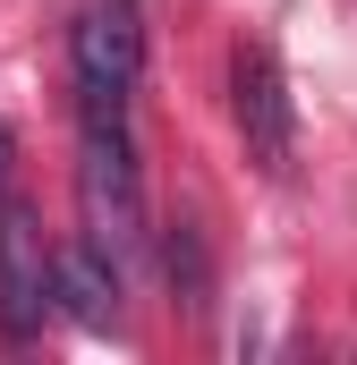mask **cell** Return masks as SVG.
Wrapping results in <instances>:
<instances>
[{"mask_svg": "<svg viewBox=\"0 0 357 365\" xmlns=\"http://www.w3.org/2000/svg\"><path fill=\"white\" fill-rule=\"evenodd\" d=\"M230 119L247 136V162L281 179L298 153V110H289V77L264 43H238V60H230Z\"/></svg>", "mask_w": 357, "mask_h": 365, "instance_id": "cell-3", "label": "cell"}, {"mask_svg": "<svg viewBox=\"0 0 357 365\" xmlns=\"http://www.w3.org/2000/svg\"><path fill=\"white\" fill-rule=\"evenodd\" d=\"M171 280L187 289V306H204V238H196V230L171 238Z\"/></svg>", "mask_w": 357, "mask_h": 365, "instance_id": "cell-6", "label": "cell"}, {"mask_svg": "<svg viewBox=\"0 0 357 365\" xmlns=\"http://www.w3.org/2000/svg\"><path fill=\"white\" fill-rule=\"evenodd\" d=\"M136 77H145V9L94 0L77 17V102H86V119H128Z\"/></svg>", "mask_w": 357, "mask_h": 365, "instance_id": "cell-2", "label": "cell"}, {"mask_svg": "<svg viewBox=\"0 0 357 365\" xmlns=\"http://www.w3.org/2000/svg\"><path fill=\"white\" fill-rule=\"evenodd\" d=\"M43 314H51V247L34 230V212L9 204L0 212V323L26 340V331H43Z\"/></svg>", "mask_w": 357, "mask_h": 365, "instance_id": "cell-4", "label": "cell"}, {"mask_svg": "<svg viewBox=\"0 0 357 365\" xmlns=\"http://www.w3.org/2000/svg\"><path fill=\"white\" fill-rule=\"evenodd\" d=\"M51 306H69L86 331H111L119 323V272H111V255H94V247L51 255Z\"/></svg>", "mask_w": 357, "mask_h": 365, "instance_id": "cell-5", "label": "cell"}, {"mask_svg": "<svg viewBox=\"0 0 357 365\" xmlns=\"http://www.w3.org/2000/svg\"><path fill=\"white\" fill-rule=\"evenodd\" d=\"M77 212H86V247L128 264L145 247V179H136V145L128 119H86V162H77Z\"/></svg>", "mask_w": 357, "mask_h": 365, "instance_id": "cell-1", "label": "cell"}, {"mask_svg": "<svg viewBox=\"0 0 357 365\" xmlns=\"http://www.w3.org/2000/svg\"><path fill=\"white\" fill-rule=\"evenodd\" d=\"M9 162H17V128L0 119V187H9Z\"/></svg>", "mask_w": 357, "mask_h": 365, "instance_id": "cell-7", "label": "cell"}]
</instances>
